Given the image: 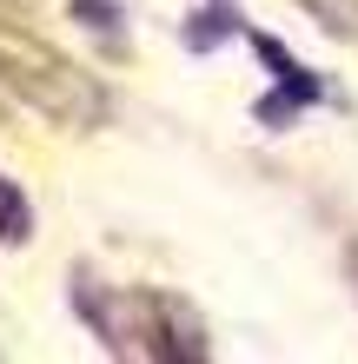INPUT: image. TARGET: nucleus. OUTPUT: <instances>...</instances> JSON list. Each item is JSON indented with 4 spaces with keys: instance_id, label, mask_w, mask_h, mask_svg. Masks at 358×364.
Masks as SVG:
<instances>
[{
    "instance_id": "obj_1",
    "label": "nucleus",
    "mask_w": 358,
    "mask_h": 364,
    "mask_svg": "<svg viewBox=\"0 0 358 364\" xmlns=\"http://www.w3.org/2000/svg\"><path fill=\"white\" fill-rule=\"evenodd\" d=\"M252 47H259V60H265V67H272V80H279V87H285V93H299L305 106H312V100H319V93H325V87H319V80H312V73L299 67V60H292V53L279 47V40H265V33H259V40H252Z\"/></svg>"
},
{
    "instance_id": "obj_2",
    "label": "nucleus",
    "mask_w": 358,
    "mask_h": 364,
    "mask_svg": "<svg viewBox=\"0 0 358 364\" xmlns=\"http://www.w3.org/2000/svg\"><path fill=\"white\" fill-rule=\"evenodd\" d=\"M226 33H239V14L233 7H206V14H193V27H186V47L206 53V47H219Z\"/></svg>"
},
{
    "instance_id": "obj_3",
    "label": "nucleus",
    "mask_w": 358,
    "mask_h": 364,
    "mask_svg": "<svg viewBox=\"0 0 358 364\" xmlns=\"http://www.w3.org/2000/svg\"><path fill=\"white\" fill-rule=\"evenodd\" d=\"M27 232H33V205L27 199H20V186L14 179H0V239H27Z\"/></svg>"
},
{
    "instance_id": "obj_4",
    "label": "nucleus",
    "mask_w": 358,
    "mask_h": 364,
    "mask_svg": "<svg viewBox=\"0 0 358 364\" xmlns=\"http://www.w3.org/2000/svg\"><path fill=\"white\" fill-rule=\"evenodd\" d=\"M299 106H305L299 93H285V87H279L272 100H259V119H265V126H292V119H299Z\"/></svg>"
},
{
    "instance_id": "obj_5",
    "label": "nucleus",
    "mask_w": 358,
    "mask_h": 364,
    "mask_svg": "<svg viewBox=\"0 0 358 364\" xmlns=\"http://www.w3.org/2000/svg\"><path fill=\"white\" fill-rule=\"evenodd\" d=\"M73 14L87 20L93 33H113V27H120V7H113V0H73Z\"/></svg>"
}]
</instances>
